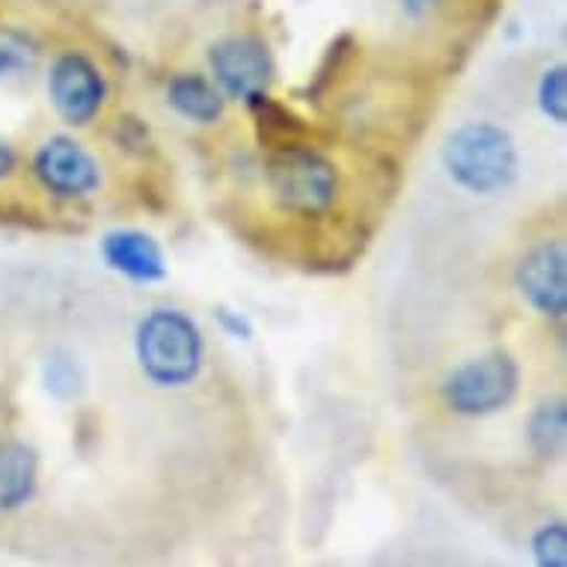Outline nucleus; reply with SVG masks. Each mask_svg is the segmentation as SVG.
<instances>
[{"label": "nucleus", "instance_id": "nucleus-9", "mask_svg": "<svg viewBox=\"0 0 567 567\" xmlns=\"http://www.w3.org/2000/svg\"><path fill=\"white\" fill-rule=\"evenodd\" d=\"M99 250H102L104 265L134 286H155V282H164L169 274L167 252L158 238L146 229H131V226L111 229L104 233Z\"/></svg>", "mask_w": 567, "mask_h": 567}, {"label": "nucleus", "instance_id": "nucleus-4", "mask_svg": "<svg viewBox=\"0 0 567 567\" xmlns=\"http://www.w3.org/2000/svg\"><path fill=\"white\" fill-rule=\"evenodd\" d=\"M520 363L508 351L470 357L440 383V399L455 416L487 419L503 413L520 395Z\"/></svg>", "mask_w": 567, "mask_h": 567}, {"label": "nucleus", "instance_id": "nucleus-15", "mask_svg": "<svg viewBox=\"0 0 567 567\" xmlns=\"http://www.w3.org/2000/svg\"><path fill=\"white\" fill-rule=\"evenodd\" d=\"M45 390L60 401L81 395L84 390V369L72 353H51L45 363Z\"/></svg>", "mask_w": 567, "mask_h": 567}, {"label": "nucleus", "instance_id": "nucleus-6", "mask_svg": "<svg viewBox=\"0 0 567 567\" xmlns=\"http://www.w3.org/2000/svg\"><path fill=\"white\" fill-rule=\"evenodd\" d=\"M48 102L65 125L90 128L107 102V78L86 51H63L48 69Z\"/></svg>", "mask_w": 567, "mask_h": 567}, {"label": "nucleus", "instance_id": "nucleus-1", "mask_svg": "<svg viewBox=\"0 0 567 567\" xmlns=\"http://www.w3.org/2000/svg\"><path fill=\"white\" fill-rule=\"evenodd\" d=\"M446 176L470 196H499L517 182L520 150L512 131L487 120H470L443 140Z\"/></svg>", "mask_w": 567, "mask_h": 567}, {"label": "nucleus", "instance_id": "nucleus-21", "mask_svg": "<svg viewBox=\"0 0 567 567\" xmlns=\"http://www.w3.org/2000/svg\"><path fill=\"white\" fill-rule=\"evenodd\" d=\"M16 169H19V152L12 150L7 140H0V182L12 178Z\"/></svg>", "mask_w": 567, "mask_h": 567}, {"label": "nucleus", "instance_id": "nucleus-19", "mask_svg": "<svg viewBox=\"0 0 567 567\" xmlns=\"http://www.w3.org/2000/svg\"><path fill=\"white\" fill-rule=\"evenodd\" d=\"M215 318L226 336L241 339V342H250L252 339V324H250V318L244 316V312H235V309H229V307H217Z\"/></svg>", "mask_w": 567, "mask_h": 567}, {"label": "nucleus", "instance_id": "nucleus-5", "mask_svg": "<svg viewBox=\"0 0 567 567\" xmlns=\"http://www.w3.org/2000/svg\"><path fill=\"white\" fill-rule=\"evenodd\" d=\"M208 69H212V81L217 90L244 107L256 102L259 95L270 93V84L277 78L270 45L252 33L217 39L215 45L208 48Z\"/></svg>", "mask_w": 567, "mask_h": 567}, {"label": "nucleus", "instance_id": "nucleus-16", "mask_svg": "<svg viewBox=\"0 0 567 567\" xmlns=\"http://www.w3.org/2000/svg\"><path fill=\"white\" fill-rule=\"evenodd\" d=\"M37 45L33 39L19 33V30H7L0 33V78L28 75L37 65Z\"/></svg>", "mask_w": 567, "mask_h": 567}, {"label": "nucleus", "instance_id": "nucleus-13", "mask_svg": "<svg viewBox=\"0 0 567 567\" xmlns=\"http://www.w3.org/2000/svg\"><path fill=\"white\" fill-rule=\"evenodd\" d=\"M526 443L540 461H558L567 443V408L565 399H547L535 404L526 419Z\"/></svg>", "mask_w": 567, "mask_h": 567}, {"label": "nucleus", "instance_id": "nucleus-3", "mask_svg": "<svg viewBox=\"0 0 567 567\" xmlns=\"http://www.w3.org/2000/svg\"><path fill=\"white\" fill-rule=\"evenodd\" d=\"M134 357L152 386L185 390L203 374L205 336L187 312L158 307L140 318L134 330Z\"/></svg>", "mask_w": 567, "mask_h": 567}, {"label": "nucleus", "instance_id": "nucleus-20", "mask_svg": "<svg viewBox=\"0 0 567 567\" xmlns=\"http://www.w3.org/2000/svg\"><path fill=\"white\" fill-rule=\"evenodd\" d=\"M399 7L410 21H425L431 19L434 12L443 10L446 0H399Z\"/></svg>", "mask_w": 567, "mask_h": 567}, {"label": "nucleus", "instance_id": "nucleus-7", "mask_svg": "<svg viewBox=\"0 0 567 567\" xmlns=\"http://www.w3.org/2000/svg\"><path fill=\"white\" fill-rule=\"evenodd\" d=\"M33 178L60 203H84L102 190V164L84 143L69 134H54L39 143L30 161Z\"/></svg>", "mask_w": 567, "mask_h": 567}, {"label": "nucleus", "instance_id": "nucleus-17", "mask_svg": "<svg viewBox=\"0 0 567 567\" xmlns=\"http://www.w3.org/2000/svg\"><path fill=\"white\" fill-rule=\"evenodd\" d=\"M532 558L538 567H567V526L549 520L532 535Z\"/></svg>", "mask_w": 567, "mask_h": 567}, {"label": "nucleus", "instance_id": "nucleus-8", "mask_svg": "<svg viewBox=\"0 0 567 567\" xmlns=\"http://www.w3.org/2000/svg\"><path fill=\"white\" fill-rule=\"evenodd\" d=\"M514 286L535 316L561 321L567 316V247L561 238L529 244L514 265Z\"/></svg>", "mask_w": 567, "mask_h": 567}, {"label": "nucleus", "instance_id": "nucleus-11", "mask_svg": "<svg viewBox=\"0 0 567 567\" xmlns=\"http://www.w3.org/2000/svg\"><path fill=\"white\" fill-rule=\"evenodd\" d=\"M167 104L194 125H217L226 116V95L212 78L178 72L167 81Z\"/></svg>", "mask_w": 567, "mask_h": 567}, {"label": "nucleus", "instance_id": "nucleus-12", "mask_svg": "<svg viewBox=\"0 0 567 567\" xmlns=\"http://www.w3.org/2000/svg\"><path fill=\"white\" fill-rule=\"evenodd\" d=\"M247 113L252 116V128H256V140H259L261 150L274 152L286 150V146H298V143H309L312 128L291 107L270 99V93L259 95L256 102L247 104Z\"/></svg>", "mask_w": 567, "mask_h": 567}, {"label": "nucleus", "instance_id": "nucleus-2", "mask_svg": "<svg viewBox=\"0 0 567 567\" xmlns=\"http://www.w3.org/2000/svg\"><path fill=\"white\" fill-rule=\"evenodd\" d=\"M265 187L279 215L324 220L342 203V173L324 152L309 143L268 152Z\"/></svg>", "mask_w": 567, "mask_h": 567}, {"label": "nucleus", "instance_id": "nucleus-10", "mask_svg": "<svg viewBox=\"0 0 567 567\" xmlns=\"http://www.w3.org/2000/svg\"><path fill=\"white\" fill-rule=\"evenodd\" d=\"M39 491V452L30 443H0V512H19Z\"/></svg>", "mask_w": 567, "mask_h": 567}, {"label": "nucleus", "instance_id": "nucleus-14", "mask_svg": "<svg viewBox=\"0 0 567 567\" xmlns=\"http://www.w3.org/2000/svg\"><path fill=\"white\" fill-rule=\"evenodd\" d=\"M535 104H538L540 116L553 125H565L567 122V65L556 63L544 69L535 86Z\"/></svg>", "mask_w": 567, "mask_h": 567}, {"label": "nucleus", "instance_id": "nucleus-18", "mask_svg": "<svg viewBox=\"0 0 567 567\" xmlns=\"http://www.w3.org/2000/svg\"><path fill=\"white\" fill-rule=\"evenodd\" d=\"M113 143L125 155H146L152 150L150 125L137 116H120L113 125Z\"/></svg>", "mask_w": 567, "mask_h": 567}]
</instances>
